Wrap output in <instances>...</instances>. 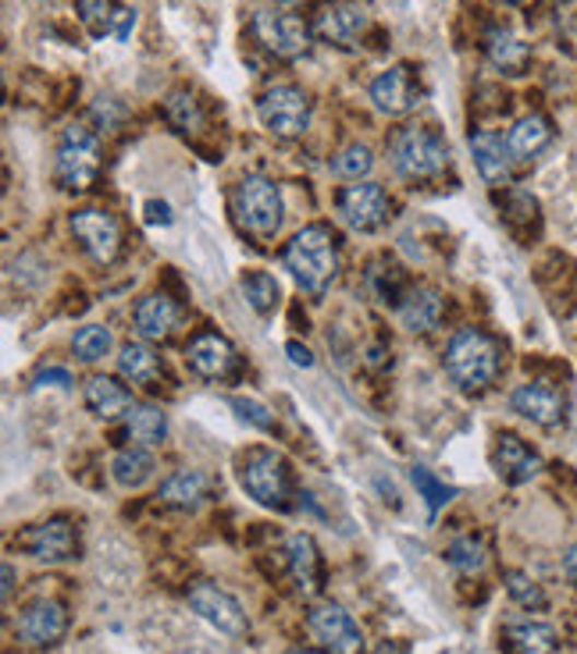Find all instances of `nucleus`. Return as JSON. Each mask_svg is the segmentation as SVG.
I'll return each mask as SVG.
<instances>
[{
  "label": "nucleus",
  "mask_w": 577,
  "mask_h": 654,
  "mask_svg": "<svg viewBox=\"0 0 577 654\" xmlns=\"http://www.w3.org/2000/svg\"><path fill=\"white\" fill-rule=\"evenodd\" d=\"M285 271L293 274V282L310 292V296H321L328 285L335 282L339 274V239L328 225H307L299 228L293 239H288L285 253H282Z\"/></svg>",
  "instance_id": "f257e3e1"
},
{
  "label": "nucleus",
  "mask_w": 577,
  "mask_h": 654,
  "mask_svg": "<svg viewBox=\"0 0 577 654\" xmlns=\"http://www.w3.org/2000/svg\"><path fill=\"white\" fill-rule=\"evenodd\" d=\"M499 367H503L499 342L478 328H460L446 345V373L463 392H485L499 378Z\"/></svg>",
  "instance_id": "f03ea898"
},
{
  "label": "nucleus",
  "mask_w": 577,
  "mask_h": 654,
  "mask_svg": "<svg viewBox=\"0 0 577 654\" xmlns=\"http://www.w3.org/2000/svg\"><path fill=\"white\" fill-rule=\"evenodd\" d=\"M392 168L407 182H435L449 168V146L428 124H410L400 129L389 143Z\"/></svg>",
  "instance_id": "7ed1b4c3"
},
{
  "label": "nucleus",
  "mask_w": 577,
  "mask_h": 654,
  "mask_svg": "<svg viewBox=\"0 0 577 654\" xmlns=\"http://www.w3.org/2000/svg\"><path fill=\"white\" fill-rule=\"evenodd\" d=\"M239 484L243 491L254 498L257 506L264 509H279L285 512L293 506V473H288V463L271 449H246L239 455Z\"/></svg>",
  "instance_id": "20e7f679"
},
{
  "label": "nucleus",
  "mask_w": 577,
  "mask_h": 654,
  "mask_svg": "<svg viewBox=\"0 0 577 654\" xmlns=\"http://www.w3.org/2000/svg\"><path fill=\"white\" fill-rule=\"evenodd\" d=\"M232 214H236L239 228L257 235V239H271L282 228L285 203L279 186L264 175H246L232 189Z\"/></svg>",
  "instance_id": "39448f33"
},
{
  "label": "nucleus",
  "mask_w": 577,
  "mask_h": 654,
  "mask_svg": "<svg viewBox=\"0 0 577 654\" xmlns=\"http://www.w3.org/2000/svg\"><path fill=\"white\" fill-rule=\"evenodd\" d=\"M101 175V139L86 121H72L61 135L58 160H54V178L68 192H82Z\"/></svg>",
  "instance_id": "423d86ee"
},
{
  "label": "nucleus",
  "mask_w": 577,
  "mask_h": 654,
  "mask_svg": "<svg viewBox=\"0 0 577 654\" xmlns=\"http://www.w3.org/2000/svg\"><path fill=\"white\" fill-rule=\"evenodd\" d=\"M257 115L260 124L279 135V139H299L310 129V96L299 86H288V82H279V86H268L257 100Z\"/></svg>",
  "instance_id": "0eeeda50"
},
{
  "label": "nucleus",
  "mask_w": 577,
  "mask_h": 654,
  "mask_svg": "<svg viewBox=\"0 0 577 654\" xmlns=\"http://www.w3.org/2000/svg\"><path fill=\"white\" fill-rule=\"evenodd\" d=\"M254 36L279 61H296L310 47V25L299 15H288V11L279 8L254 11Z\"/></svg>",
  "instance_id": "6e6552de"
},
{
  "label": "nucleus",
  "mask_w": 577,
  "mask_h": 654,
  "mask_svg": "<svg viewBox=\"0 0 577 654\" xmlns=\"http://www.w3.org/2000/svg\"><path fill=\"white\" fill-rule=\"evenodd\" d=\"M15 548L30 555L33 562L58 566V562H68L79 555V531L72 520L54 516V520L33 523V526H25V531H19Z\"/></svg>",
  "instance_id": "1a4fd4ad"
},
{
  "label": "nucleus",
  "mask_w": 577,
  "mask_h": 654,
  "mask_svg": "<svg viewBox=\"0 0 577 654\" xmlns=\"http://www.w3.org/2000/svg\"><path fill=\"white\" fill-rule=\"evenodd\" d=\"M68 228H72L75 242L86 249L90 260L96 263H115L118 249H121V225L115 214L101 211V206H82L72 217H68Z\"/></svg>",
  "instance_id": "9d476101"
},
{
  "label": "nucleus",
  "mask_w": 577,
  "mask_h": 654,
  "mask_svg": "<svg viewBox=\"0 0 577 654\" xmlns=\"http://www.w3.org/2000/svg\"><path fill=\"white\" fill-rule=\"evenodd\" d=\"M186 597H189V608L197 611L203 622H211L217 633L246 637V630H250V619H246L239 597H232L225 587H217V583H192Z\"/></svg>",
  "instance_id": "9b49d317"
},
{
  "label": "nucleus",
  "mask_w": 577,
  "mask_h": 654,
  "mask_svg": "<svg viewBox=\"0 0 577 654\" xmlns=\"http://www.w3.org/2000/svg\"><path fill=\"white\" fill-rule=\"evenodd\" d=\"M367 25H370V15L361 0H332V4H325L318 15H314V33H318L325 44H335L342 50L361 44Z\"/></svg>",
  "instance_id": "f8f14e48"
},
{
  "label": "nucleus",
  "mask_w": 577,
  "mask_h": 654,
  "mask_svg": "<svg viewBox=\"0 0 577 654\" xmlns=\"http://www.w3.org/2000/svg\"><path fill=\"white\" fill-rule=\"evenodd\" d=\"M335 206H339L342 225H350L353 231H375L385 225V217H389V197H385V189L378 182L346 186L339 192Z\"/></svg>",
  "instance_id": "ddd939ff"
},
{
  "label": "nucleus",
  "mask_w": 577,
  "mask_h": 654,
  "mask_svg": "<svg viewBox=\"0 0 577 654\" xmlns=\"http://www.w3.org/2000/svg\"><path fill=\"white\" fill-rule=\"evenodd\" d=\"M68 633V611L64 605L39 597V602L25 605L22 616L15 619V637L25 647H54Z\"/></svg>",
  "instance_id": "4468645a"
},
{
  "label": "nucleus",
  "mask_w": 577,
  "mask_h": 654,
  "mask_svg": "<svg viewBox=\"0 0 577 654\" xmlns=\"http://www.w3.org/2000/svg\"><path fill=\"white\" fill-rule=\"evenodd\" d=\"M307 626L332 654H361L364 651V633H361V626L353 622V616L346 608H339V605L310 608Z\"/></svg>",
  "instance_id": "2eb2a0df"
},
{
  "label": "nucleus",
  "mask_w": 577,
  "mask_h": 654,
  "mask_svg": "<svg viewBox=\"0 0 577 654\" xmlns=\"http://www.w3.org/2000/svg\"><path fill=\"white\" fill-rule=\"evenodd\" d=\"M370 104L389 118L410 115V110L421 104V86L414 79V68L392 64L389 72H381L375 82H370Z\"/></svg>",
  "instance_id": "dca6fc26"
},
{
  "label": "nucleus",
  "mask_w": 577,
  "mask_h": 654,
  "mask_svg": "<svg viewBox=\"0 0 577 654\" xmlns=\"http://www.w3.org/2000/svg\"><path fill=\"white\" fill-rule=\"evenodd\" d=\"M186 364L203 381H225V378H232V373H236L239 356H236V349H232L228 338L214 335V331H203V335H197V338L189 342Z\"/></svg>",
  "instance_id": "f3484780"
},
{
  "label": "nucleus",
  "mask_w": 577,
  "mask_h": 654,
  "mask_svg": "<svg viewBox=\"0 0 577 654\" xmlns=\"http://www.w3.org/2000/svg\"><path fill=\"white\" fill-rule=\"evenodd\" d=\"M132 320H136V331H140L146 342H164L182 324V310H178V302L172 296H164V292H150V296L136 302Z\"/></svg>",
  "instance_id": "a211bd4d"
},
{
  "label": "nucleus",
  "mask_w": 577,
  "mask_h": 654,
  "mask_svg": "<svg viewBox=\"0 0 577 654\" xmlns=\"http://www.w3.org/2000/svg\"><path fill=\"white\" fill-rule=\"evenodd\" d=\"M492 463H496V473L506 484H528L539 477L542 469V455L531 449L528 441H520L517 435H499L496 441V452H492Z\"/></svg>",
  "instance_id": "6ab92c4d"
},
{
  "label": "nucleus",
  "mask_w": 577,
  "mask_h": 654,
  "mask_svg": "<svg viewBox=\"0 0 577 654\" xmlns=\"http://www.w3.org/2000/svg\"><path fill=\"white\" fill-rule=\"evenodd\" d=\"M510 406H514V413H520L525 420L539 424V427H556L563 420V392H556V388L545 381L520 384L510 395Z\"/></svg>",
  "instance_id": "aec40b11"
},
{
  "label": "nucleus",
  "mask_w": 577,
  "mask_h": 654,
  "mask_svg": "<svg viewBox=\"0 0 577 654\" xmlns=\"http://www.w3.org/2000/svg\"><path fill=\"white\" fill-rule=\"evenodd\" d=\"M446 317V296L435 285H417L400 299V320L414 335H428Z\"/></svg>",
  "instance_id": "412c9836"
},
{
  "label": "nucleus",
  "mask_w": 577,
  "mask_h": 654,
  "mask_svg": "<svg viewBox=\"0 0 577 654\" xmlns=\"http://www.w3.org/2000/svg\"><path fill=\"white\" fill-rule=\"evenodd\" d=\"M285 562L299 594L304 597L321 594V555L310 534H293L285 540Z\"/></svg>",
  "instance_id": "4be33fe9"
},
{
  "label": "nucleus",
  "mask_w": 577,
  "mask_h": 654,
  "mask_svg": "<svg viewBox=\"0 0 577 654\" xmlns=\"http://www.w3.org/2000/svg\"><path fill=\"white\" fill-rule=\"evenodd\" d=\"M471 153L481 178L488 186H503L510 178V150H506V139L496 132H471Z\"/></svg>",
  "instance_id": "5701e85b"
},
{
  "label": "nucleus",
  "mask_w": 577,
  "mask_h": 654,
  "mask_svg": "<svg viewBox=\"0 0 577 654\" xmlns=\"http://www.w3.org/2000/svg\"><path fill=\"white\" fill-rule=\"evenodd\" d=\"M553 143V121L545 115H525L514 121V129L506 132V150H510L514 160H531Z\"/></svg>",
  "instance_id": "b1692460"
},
{
  "label": "nucleus",
  "mask_w": 577,
  "mask_h": 654,
  "mask_svg": "<svg viewBox=\"0 0 577 654\" xmlns=\"http://www.w3.org/2000/svg\"><path fill=\"white\" fill-rule=\"evenodd\" d=\"M86 409L93 416H101V420H115V416H126L132 409V395L126 384H118L115 378H107V373H96V378L86 381Z\"/></svg>",
  "instance_id": "393cba45"
},
{
  "label": "nucleus",
  "mask_w": 577,
  "mask_h": 654,
  "mask_svg": "<svg viewBox=\"0 0 577 654\" xmlns=\"http://www.w3.org/2000/svg\"><path fill=\"white\" fill-rule=\"evenodd\" d=\"M208 495H211V480H208V473H200V469L172 473L157 491L161 502L172 506V509H200L203 502H208Z\"/></svg>",
  "instance_id": "a878e982"
},
{
  "label": "nucleus",
  "mask_w": 577,
  "mask_h": 654,
  "mask_svg": "<svg viewBox=\"0 0 577 654\" xmlns=\"http://www.w3.org/2000/svg\"><path fill=\"white\" fill-rule=\"evenodd\" d=\"M506 654H556L560 637L549 622H514L503 633Z\"/></svg>",
  "instance_id": "bb28decb"
},
{
  "label": "nucleus",
  "mask_w": 577,
  "mask_h": 654,
  "mask_svg": "<svg viewBox=\"0 0 577 654\" xmlns=\"http://www.w3.org/2000/svg\"><path fill=\"white\" fill-rule=\"evenodd\" d=\"M485 58L492 68H499L503 75H520L531 61V47L510 29H492L485 36Z\"/></svg>",
  "instance_id": "cd10ccee"
},
{
  "label": "nucleus",
  "mask_w": 577,
  "mask_h": 654,
  "mask_svg": "<svg viewBox=\"0 0 577 654\" xmlns=\"http://www.w3.org/2000/svg\"><path fill=\"white\" fill-rule=\"evenodd\" d=\"M154 452L143 449V444H129V449H121L115 459H111V477L115 484H121L126 491H136V487H143L150 477H154Z\"/></svg>",
  "instance_id": "c85d7f7f"
},
{
  "label": "nucleus",
  "mask_w": 577,
  "mask_h": 654,
  "mask_svg": "<svg viewBox=\"0 0 577 654\" xmlns=\"http://www.w3.org/2000/svg\"><path fill=\"white\" fill-rule=\"evenodd\" d=\"M164 435H168V416L150 402H132V409L126 413V438L150 449V444H161Z\"/></svg>",
  "instance_id": "c756f323"
},
{
  "label": "nucleus",
  "mask_w": 577,
  "mask_h": 654,
  "mask_svg": "<svg viewBox=\"0 0 577 654\" xmlns=\"http://www.w3.org/2000/svg\"><path fill=\"white\" fill-rule=\"evenodd\" d=\"M118 373L129 384H154L161 378V359L146 342H129L118 353Z\"/></svg>",
  "instance_id": "7c9ffc66"
},
{
  "label": "nucleus",
  "mask_w": 577,
  "mask_h": 654,
  "mask_svg": "<svg viewBox=\"0 0 577 654\" xmlns=\"http://www.w3.org/2000/svg\"><path fill=\"white\" fill-rule=\"evenodd\" d=\"M164 115H168V121L186 135H197V132H203V124H208V115H203L197 93L186 86H178L164 96Z\"/></svg>",
  "instance_id": "2f4dec72"
},
{
  "label": "nucleus",
  "mask_w": 577,
  "mask_h": 654,
  "mask_svg": "<svg viewBox=\"0 0 577 654\" xmlns=\"http://www.w3.org/2000/svg\"><path fill=\"white\" fill-rule=\"evenodd\" d=\"M111 345H115L111 328H104V324H86V328L75 331L72 353L82 359V364H101V359H104L107 353H111Z\"/></svg>",
  "instance_id": "473e14b6"
},
{
  "label": "nucleus",
  "mask_w": 577,
  "mask_h": 654,
  "mask_svg": "<svg viewBox=\"0 0 577 654\" xmlns=\"http://www.w3.org/2000/svg\"><path fill=\"white\" fill-rule=\"evenodd\" d=\"M243 296H246V302L254 306V310L260 313V317H268L274 306H279V282L268 274V271H250V274H243Z\"/></svg>",
  "instance_id": "72a5a7b5"
},
{
  "label": "nucleus",
  "mask_w": 577,
  "mask_h": 654,
  "mask_svg": "<svg viewBox=\"0 0 577 654\" xmlns=\"http://www.w3.org/2000/svg\"><path fill=\"white\" fill-rule=\"evenodd\" d=\"M75 11H79V22L101 39V36H111L115 33V22H118V0H75Z\"/></svg>",
  "instance_id": "f704fd0d"
},
{
  "label": "nucleus",
  "mask_w": 577,
  "mask_h": 654,
  "mask_svg": "<svg viewBox=\"0 0 577 654\" xmlns=\"http://www.w3.org/2000/svg\"><path fill=\"white\" fill-rule=\"evenodd\" d=\"M410 480H414L417 495L424 498V506H428V516H438V509L449 506L452 498H457V487L443 484L432 469H424V466H414V469H410Z\"/></svg>",
  "instance_id": "c9c22d12"
},
{
  "label": "nucleus",
  "mask_w": 577,
  "mask_h": 654,
  "mask_svg": "<svg viewBox=\"0 0 577 654\" xmlns=\"http://www.w3.org/2000/svg\"><path fill=\"white\" fill-rule=\"evenodd\" d=\"M370 164H375V157H370V146L350 143V146H342L335 157H332V171L339 178H346V182H361V175L370 171Z\"/></svg>",
  "instance_id": "e433bc0d"
},
{
  "label": "nucleus",
  "mask_w": 577,
  "mask_h": 654,
  "mask_svg": "<svg viewBox=\"0 0 577 654\" xmlns=\"http://www.w3.org/2000/svg\"><path fill=\"white\" fill-rule=\"evenodd\" d=\"M446 562L452 569H460V573H478V569L485 566V545H481V537H474V534L457 537L446 548Z\"/></svg>",
  "instance_id": "4c0bfd02"
},
{
  "label": "nucleus",
  "mask_w": 577,
  "mask_h": 654,
  "mask_svg": "<svg viewBox=\"0 0 577 654\" xmlns=\"http://www.w3.org/2000/svg\"><path fill=\"white\" fill-rule=\"evenodd\" d=\"M506 594H510L520 608H531V611L545 608L542 587H539V583H534L531 576H525V573H506Z\"/></svg>",
  "instance_id": "58836bf2"
},
{
  "label": "nucleus",
  "mask_w": 577,
  "mask_h": 654,
  "mask_svg": "<svg viewBox=\"0 0 577 654\" xmlns=\"http://www.w3.org/2000/svg\"><path fill=\"white\" fill-rule=\"evenodd\" d=\"M228 402H232V409L239 413V420L254 424L257 430H274V413H271L268 406H260L257 399H243V395H236V399H228Z\"/></svg>",
  "instance_id": "ea45409f"
},
{
  "label": "nucleus",
  "mask_w": 577,
  "mask_h": 654,
  "mask_svg": "<svg viewBox=\"0 0 577 654\" xmlns=\"http://www.w3.org/2000/svg\"><path fill=\"white\" fill-rule=\"evenodd\" d=\"M146 221L150 225H172V206L168 203H161V200H146Z\"/></svg>",
  "instance_id": "a19ab883"
},
{
  "label": "nucleus",
  "mask_w": 577,
  "mask_h": 654,
  "mask_svg": "<svg viewBox=\"0 0 577 654\" xmlns=\"http://www.w3.org/2000/svg\"><path fill=\"white\" fill-rule=\"evenodd\" d=\"M36 384H58V388H68L72 384V373H68L64 367H47L36 373Z\"/></svg>",
  "instance_id": "79ce46f5"
},
{
  "label": "nucleus",
  "mask_w": 577,
  "mask_h": 654,
  "mask_svg": "<svg viewBox=\"0 0 577 654\" xmlns=\"http://www.w3.org/2000/svg\"><path fill=\"white\" fill-rule=\"evenodd\" d=\"M132 29H136V11H129V8H121L118 11V22H115V36L126 44V39L132 36Z\"/></svg>",
  "instance_id": "37998d69"
},
{
  "label": "nucleus",
  "mask_w": 577,
  "mask_h": 654,
  "mask_svg": "<svg viewBox=\"0 0 577 654\" xmlns=\"http://www.w3.org/2000/svg\"><path fill=\"white\" fill-rule=\"evenodd\" d=\"M285 353H288V359H293L296 367H314V356H310V349H307V345H299V342H288V345H285Z\"/></svg>",
  "instance_id": "c03bdc74"
},
{
  "label": "nucleus",
  "mask_w": 577,
  "mask_h": 654,
  "mask_svg": "<svg viewBox=\"0 0 577 654\" xmlns=\"http://www.w3.org/2000/svg\"><path fill=\"white\" fill-rule=\"evenodd\" d=\"M563 573H567V580L577 587V545L567 555H563Z\"/></svg>",
  "instance_id": "a18cd8bd"
},
{
  "label": "nucleus",
  "mask_w": 577,
  "mask_h": 654,
  "mask_svg": "<svg viewBox=\"0 0 577 654\" xmlns=\"http://www.w3.org/2000/svg\"><path fill=\"white\" fill-rule=\"evenodd\" d=\"M11 594H15V566L4 562V602H11Z\"/></svg>",
  "instance_id": "49530a36"
},
{
  "label": "nucleus",
  "mask_w": 577,
  "mask_h": 654,
  "mask_svg": "<svg viewBox=\"0 0 577 654\" xmlns=\"http://www.w3.org/2000/svg\"><path fill=\"white\" fill-rule=\"evenodd\" d=\"M378 654H410V651H407V647H400V644H385Z\"/></svg>",
  "instance_id": "de8ad7c7"
},
{
  "label": "nucleus",
  "mask_w": 577,
  "mask_h": 654,
  "mask_svg": "<svg viewBox=\"0 0 577 654\" xmlns=\"http://www.w3.org/2000/svg\"><path fill=\"white\" fill-rule=\"evenodd\" d=\"M288 654H328V651H314V647H293Z\"/></svg>",
  "instance_id": "09e8293b"
},
{
  "label": "nucleus",
  "mask_w": 577,
  "mask_h": 654,
  "mask_svg": "<svg viewBox=\"0 0 577 654\" xmlns=\"http://www.w3.org/2000/svg\"><path fill=\"white\" fill-rule=\"evenodd\" d=\"M282 4H299V0H282Z\"/></svg>",
  "instance_id": "8fccbe9b"
},
{
  "label": "nucleus",
  "mask_w": 577,
  "mask_h": 654,
  "mask_svg": "<svg viewBox=\"0 0 577 654\" xmlns=\"http://www.w3.org/2000/svg\"><path fill=\"white\" fill-rule=\"evenodd\" d=\"M510 4H517V0H510Z\"/></svg>",
  "instance_id": "3c124183"
}]
</instances>
